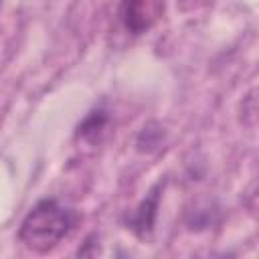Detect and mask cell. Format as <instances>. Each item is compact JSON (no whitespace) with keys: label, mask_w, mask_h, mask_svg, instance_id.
<instances>
[{"label":"cell","mask_w":259,"mask_h":259,"mask_svg":"<svg viewBox=\"0 0 259 259\" xmlns=\"http://www.w3.org/2000/svg\"><path fill=\"white\" fill-rule=\"evenodd\" d=\"M77 225V212L55 198L38 200L22 219L18 229L20 243L32 253L53 251Z\"/></svg>","instance_id":"cell-1"},{"label":"cell","mask_w":259,"mask_h":259,"mask_svg":"<svg viewBox=\"0 0 259 259\" xmlns=\"http://www.w3.org/2000/svg\"><path fill=\"white\" fill-rule=\"evenodd\" d=\"M109 123V115L105 109L97 107L93 111H89V115L77 125V140L87 142V144H97L101 140V136L105 134V127Z\"/></svg>","instance_id":"cell-4"},{"label":"cell","mask_w":259,"mask_h":259,"mask_svg":"<svg viewBox=\"0 0 259 259\" xmlns=\"http://www.w3.org/2000/svg\"><path fill=\"white\" fill-rule=\"evenodd\" d=\"M158 188L154 186L150 190V194L138 204V208L130 214V219L125 221L127 229L142 241H148L154 233V225H156V214H158Z\"/></svg>","instance_id":"cell-3"},{"label":"cell","mask_w":259,"mask_h":259,"mask_svg":"<svg viewBox=\"0 0 259 259\" xmlns=\"http://www.w3.org/2000/svg\"><path fill=\"white\" fill-rule=\"evenodd\" d=\"M166 0H121L119 20L132 34L148 32L164 14Z\"/></svg>","instance_id":"cell-2"},{"label":"cell","mask_w":259,"mask_h":259,"mask_svg":"<svg viewBox=\"0 0 259 259\" xmlns=\"http://www.w3.org/2000/svg\"><path fill=\"white\" fill-rule=\"evenodd\" d=\"M160 140H162V130H152V123H150V125H146V127L140 132L136 146H138L140 152H150V150L158 148Z\"/></svg>","instance_id":"cell-5"}]
</instances>
